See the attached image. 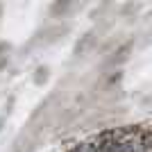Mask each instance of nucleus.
Instances as JSON below:
<instances>
[{
  "instance_id": "1",
  "label": "nucleus",
  "mask_w": 152,
  "mask_h": 152,
  "mask_svg": "<svg viewBox=\"0 0 152 152\" xmlns=\"http://www.w3.org/2000/svg\"><path fill=\"white\" fill-rule=\"evenodd\" d=\"M75 150H77V152H102L100 148L93 143V141H84V143H80Z\"/></svg>"
},
{
  "instance_id": "2",
  "label": "nucleus",
  "mask_w": 152,
  "mask_h": 152,
  "mask_svg": "<svg viewBox=\"0 0 152 152\" xmlns=\"http://www.w3.org/2000/svg\"><path fill=\"white\" fill-rule=\"evenodd\" d=\"M70 152H77V150H70Z\"/></svg>"
}]
</instances>
